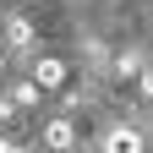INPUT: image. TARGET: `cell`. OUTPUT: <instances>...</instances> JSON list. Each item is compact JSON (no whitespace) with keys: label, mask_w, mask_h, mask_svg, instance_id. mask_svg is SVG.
Wrapping results in <instances>:
<instances>
[{"label":"cell","mask_w":153,"mask_h":153,"mask_svg":"<svg viewBox=\"0 0 153 153\" xmlns=\"http://www.w3.org/2000/svg\"><path fill=\"white\" fill-rule=\"evenodd\" d=\"M66 82V60H55V55H44V60L33 66V93H49Z\"/></svg>","instance_id":"1"},{"label":"cell","mask_w":153,"mask_h":153,"mask_svg":"<svg viewBox=\"0 0 153 153\" xmlns=\"http://www.w3.org/2000/svg\"><path fill=\"white\" fill-rule=\"evenodd\" d=\"M104 153H148V142H142V131L115 126V131H104Z\"/></svg>","instance_id":"2"},{"label":"cell","mask_w":153,"mask_h":153,"mask_svg":"<svg viewBox=\"0 0 153 153\" xmlns=\"http://www.w3.org/2000/svg\"><path fill=\"white\" fill-rule=\"evenodd\" d=\"M44 142H49L55 153L71 148V142H76V126H71V120H49V126H44Z\"/></svg>","instance_id":"3"}]
</instances>
